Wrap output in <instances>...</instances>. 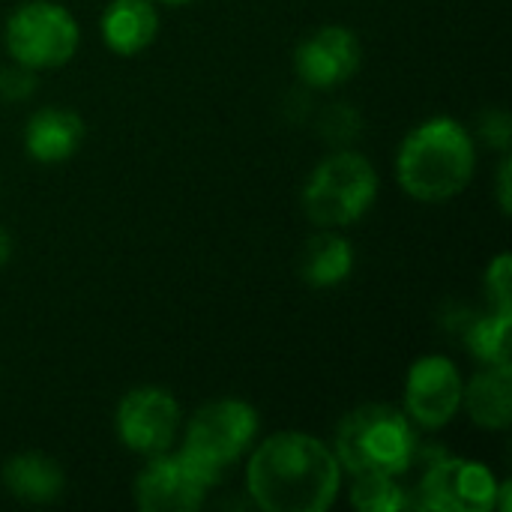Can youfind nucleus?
I'll use <instances>...</instances> for the list:
<instances>
[{
    "instance_id": "f257e3e1",
    "label": "nucleus",
    "mask_w": 512,
    "mask_h": 512,
    "mask_svg": "<svg viewBox=\"0 0 512 512\" xmlns=\"http://www.w3.org/2000/svg\"><path fill=\"white\" fill-rule=\"evenodd\" d=\"M342 489L333 447L306 432H276L246 465V492L264 512H327Z\"/></svg>"
},
{
    "instance_id": "f03ea898",
    "label": "nucleus",
    "mask_w": 512,
    "mask_h": 512,
    "mask_svg": "<svg viewBox=\"0 0 512 512\" xmlns=\"http://www.w3.org/2000/svg\"><path fill=\"white\" fill-rule=\"evenodd\" d=\"M477 171V147L471 132L453 117H429L414 126L396 153L399 186L423 201L444 204L468 189Z\"/></svg>"
},
{
    "instance_id": "7ed1b4c3",
    "label": "nucleus",
    "mask_w": 512,
    "mask_h": 512,
    "mask_svg": "<svg viewBox=\"0 0 512 512\" xmlns=\"http://www.w3.org/2000/svg\"><path fill=\"white\" fill-rule=\"evenodd\" d=\"M417 450V426L393 405H363L345 414L333 438L336 462L351 477H402L417 462Z\"/></svg>"
},
{
    "instance_id": "20e7f679",
    "label": "nucleus",
    "mask_w": 512,
    "mask_h": 512,
    "mask_svg": "<svg viewBox=\"0 0 512 512\" xmlns=\"http://www.w3.org/2000/svg\"><path fill=\"white\" fill-rule=\"evenodd\" d=\"M258 411L243 399H216L198 408L186 426L183 462L213 489L258 438Z\"/></svg>"
},
{
    "instance_id": "39448f33",
    "label": "nucleus",
    "mask_w": 512,
    "mask_h": 512,
    "mask_svg": "<svg viewBox=\"0 0 512 512\" xmlns=\"http://www.w3.org/2000/svg\"><path fill=\"white\" fill-rule=\"evenodd\" d=\"M375 198L378 171L354 150H336L321 159L303 186V210L318 228L354 225L369 213Z\"/></svg>"
},
{
    "instance_id": "423d86ee",
    "label": "nucleus",
    "mask_w": 512,
    "mask_h": 512,
    "mask_svg": "<svg viewBox=\"0 0 512 512\" xmlns=\"http://www.w3.org/2000/svg\"><path fill=\"white\" fill-rule=\"evenodd\" d=\"M78 45L75 15L54 0H27L6 21V48L24 69H57L75 57Z\"/></svg>"
},
{
    "instance_id": "0eeeda50",
    "label": "nucleus",
    "mask_w": 512,
    "mask_h": 512,
    "mask_svg": "<svg viewBox=\"0 0 512 512\" xmlns=\"http://www.w3.org/2000/svg\"><path fill=\"white\" fill-rule=\"evenodd\" d=\"M498 486L483 462L441 456L429 462L414 504L432 512H489L495 510Z\"/></svg>"
},
{
    "instance_id": "6e6552de",
    "label": "nucleus",
    "mask_w": 512,
    "mask_h": 512,
    "mask_svg": "<svg viewBox=\"0 0 512 512\" xmlns=\"http://www.w3.org/2000/svg\"><path fill=\"white\" fill-rule=\"evenodd\" d=\"M180 405L162 387L129 390L114 414L117 438L126 450L138 456H156L174 447L180 432Z\"/></svg>"
},
{
    "instance_id": "1a4fd4ad",
    "label": "nucleus",
    "mask_w": 512,
    "mask_h": 512,
    "mask_svg": "<svg viewBox=\"0 0 512 512\" xmlns=\"http://www.w3.org/2000/svg\"><path fill=\"white\" fill-rule=\"evenodd\" d=\"M462 393L465 381L450 357H420L405 378V414L426 432L444 429L462 411Z\"/></svg>"
},
{
    "instance_id": "9d476101",
    "label": "nucleus",
    "mask_w": 512,
    "mask_h": 512,
    "mask_svg": "<svg viewBox=\"0 0 512 512\" xmlns=\"http://www.w3.org/2000/svg\"><path fill=\"white\" fill-rule=\"evenodd\" d=\"M210 486L183 462L180 453H156L135 480V504L144 512H192Z\"/></svg>"
},
{
    "instance_id": "9b49d317",
    "label": "nucleus",
    "mask_w": 512,
    "mask_h": 512,
    "mask_svg": "<svg viewBox=\"0 0 512 512\" xmlns=\"http://www.w3.org/2000/svg\"><path fill=\"white\" fill-rule=\"evenodd\" d=\"M360 60H363L360 39L354 36V30L339 24L309 33L294 51V69L300 81L315 90L339 87L360 69Z\"/></svg>"
},
{
    "instance_id": "f8f14e48",
    "label": "nucleus",
    "mask_w": 512,
    "mask_h": 512,
    "mask_svg": "<svg viewBox=\"0 0 512 512\" xmlns=\"http://www.w3.org/2000/svg\"><path fill=\"white\" fill-rule=\"evenodd\" d=\"M84 141V120L69 108H39L24 126V150L30 159L54 165L66 162Z\"/></svg>"
},
{
    "instance_id": "ddd939ff",
    "label": "nucleus",
    "mask_w": 512,
    "mask_h": 512,
    "mask_svg": "<svg viewBox=\"0 0 512 512\" xmlns=\"http://www.w3.org/2000/svg\"><path fill=\"white\" fill-rule=\"evenodd\" d=\"M102 42L123 57L141 54L156 42L159 12L153 0H111L99 18Z\"/></svg>"
},
{
    "instance_id": "4468645a",
    "label": "nucleus",
    "mask_w": 512,
    "mask_h": 512,
    "mask_svg": "<svg viewBox=\"0 0 512 512\" xmlns=\"http://www.w3.org/2000/svg\"><path fill=\"white\" fill-rule=\"evenodd\" d=\"M3 486L24 504H51L60 498L66 477L57 459L45 453H18L3 465Z\"/></svg>"
},
{
    "instance_id": "2eb2a0df",
    "label": "nucleus",
    "mask_w": 512,
    "mask_h": 512,
    "mask_svg": "<svg viewBox=\"0 0 512 512\" xmlns=\"http://www.w3.org/2000/svg\"><path fill=\"white\" fill-rule=\"evenodd\" d=\"M462 408L480 429H507L512 420L510 366L480 369L462 393Z\"/></svg>"
},
{
    "instance_id": "dca6fc26",
    "label": "nucleus",
    "mask_w": 512,
    "mask_h": 512,
    "mask_svg": "<svg viewBox=\"0 0 512 512\" xmlns=\"http://www.w3.org/2000/svg\"><path fill=\"white\" fill-rule=\"evenodd\" d=\"M351 270H354V249L333 228H324L321 234L309 237L297 261L300 279L312 288L342 285L351 276Z\"/></svg>"
},
{
    "instance_id": "f3484780",
    "label": "nucleus",
    "mask_w": 512,
    "mask_h": 512,
    "mask_svg": "<svg viewBox=\"0 0 512 512\" xmlns=\"http://www.w3.org/2000/svg\"><path fill=\"white\" fill-rule=\"evenodd\" d=\"M510 318L512 312L492 309L465 327V342L483 366H510Z\"/></svg>"
},
{
    "instance_id": "a211bd4d",
    "label": "nucleus",
    "mask_w": 512,
    "mask_h": 512,
    "mask_svg": "<svg viewBox=\"0 0 512 512\" xmlns=\"http://www.w3.org/2000/svg\"><path fill=\"white\" fill-rule=\"evenodd\" d=\"M351 504L360 512H402L411 498L390 474H360L351 486Z\"/></svg>"
},
{
    "instance_id": "6ab92c4d",
    "label": "nucleus",
    "mask_w": 512,
    "mask_h": 512,
    "mask_svg": "<svg viewBox=\"0 0 512 512\" xmlns=\"http://www.w3.org/2000/svg\"><path fill=\"white\" fill-rule=\"evenodd\" d=\"M512 261L510 255H498L489 270H486V294H489V303L492 309H501V312H512L510 309V279H512Z\"/></svg>"
},
{
    "instance_id": "aec40b11",
    "label": "nucleus",
    "mask_w": 512,
    "mask_h": 512,
    "mask_svg": "<svg viewBox=\"0 0 512 512\" xmlns=\"http://www.w3.org/2000/svg\"><path fill=\"white\" fill-rule=\"evenodd\" d=\"M357 126H360V120H357V114H354L348 105H336V108H330V111L321 117V132H324L330 141H336V144L351 141V138L357 135Z\"/></svg>"
},
{
    "instance_id": "412c9836",
    "label": "nucleus",
    "mask_w": 512,
    "mask_h": 512,
    "mask_svg": "<svg viewBox=\"0 0 512 512\" xmlns=\"http://www.w3.org/2000/svg\"><path fill=\"white\" fill-rule=\"evenodd\" d=\"M480 135H483V141H486V144H492L495 150L507 153V147H510V135H512L507 111H501V108L486 111V114L480 117Z\"/></svg>"
},
{
    "instance_id": "4be33fe9",
    "label": "nucleus",
    "mask_w": 512,
    "mask_h": 512,
    "mask_svg": "<svg viewBox=\"0 0 512 512\" xmlns=\"http://www.w3.org/2000/svg\"><path fill=\"white\" fill-rule=\"evenodd\" d=\"M33 87H36L33 69L18 66V69H15V72H9L6 78L0 75V93H6V96H12V99H24V96H30V93H33Z\"/></svg>"
},
{
    "instance_id": "5701e85b",
    "label": "nucleus",
    "mask_w": 512,
    "mask_h": 512,
    "mask_svg": "<svg viewBox=\"0 0 512 512\" xmlns=\"http://www.w3.org/2000/svg\"><path fill=\"white\" fill-rule=\"evenodd\" d=\"M498 201H501V210L510 213V159L507 156L498 171Z\"/></svg>"
},
{
    "instance_id": "b1692460",
    "label": "nucleus",
    "mask_w": 512,
    "mask_h": 512,
    "mask_svg": "<svg viewBox=\"0 0 512 512\" xmlns=\"http://www.w3.org/2000/svg\"><path fill=\"white\" fill-rule=\"evenodd\" d=\"M9 255H12V237L0 228V267L9 261Z\"/></svg>"
},
{
    "instance_id": "393cba45",
    "label": "nucleus",
    "mask_w": 512,
    "mask_h": 512,
    "mask_svg": "<svg viewBox=\"0 0 512 512\" xmlns=\"http://www.w3.org/2000/svg\"><path fill=\"white\" fill-rule=\"evenodd\" d=\"M153 3H171V6H183V3H192V0H153Z\"/></svg>"
}]
</instances>
